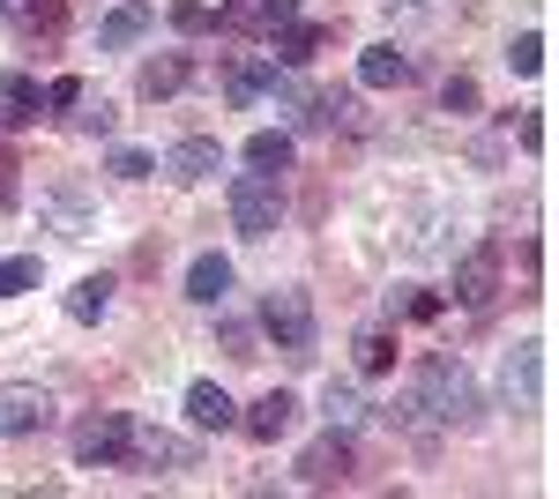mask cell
<instances>
[{
	"instance_id": "cell-1",
	"label": "cell",
	"mask_w": 559,
	"mask_h": 499,
	"mask_svg": "<svg viewBox=\"0 0 559 499\" xmlns=\"http://www.w3.org/2000/svg\"><path fill=\"white\" fill-rule=\"evenodd\" d=\"M477 425V388L463 373V358H448V351H432L418 358V373H411V395H403V425Z\"/></svg>"
},
{
	"instance_id": "cell-2",
	"label": "cell",
	"mask_w": 559,
	"mask_h": 499,
	"mask_svg": "<svg viewBox=\"0 0 559 499\" xmlns=\"http://www.w3.org/2000/svg\"><path fill=\"white\" fill-rule=\"evenodd\" d=\"M261 329H269V343H276L292 366H306V358H313V298L306 292H269L261 298Z\"/></svg>"
},
{
	"instance_id": "cell-3",
	"label": "cell",
	"mask_w": 559,
	"mask_h": 499,
	"mask_svg": "<svg viewBox=\"0 0 559 499\" xmlns=\"http://www.w3.org/2000/svg\"><path fill=\"white\" fill-rule=\"evenodd\" d=\"M231 224H239V239H269L284 224V187L269 171H239L231 179Z\"/></svg>"
},
{
	"instance_id": "cell-4",
	"label": "cell",
	"mask_w": 559,
	"mask_h": 499,
	"mask_svg": "<svg viewBox=\"0 0 559 499\" xmlns=\"http://www.w3.org/2000/svg\"><path fill=\"white\" fill-rule=\"evenodd\" d=\"M134 440V417L128 411H97L75 425V470H120Z\"/></svg>"
},
{
	"instance_id": "cell-5",
	"label": "cell",
	"mask_w": 559,
	"mask_h": 499,
	"mask_svg": "<svg viewBox=\"0 0 559 499\" xmlns=\"http://www.w3.org/2000/svg\"><path fill=\"white\" fill-rule=\"evenodd\" d=\"M500 269H508V253H500V239H477L463 261H455V306H471V313H485L492 298H500Z\"/></svg>"
},
{
	"instance_id": "cell-6",
	"label": "cell",
	"mask_w": 559,
	"mask_h": 499,
	"mask_svg": "<svg viewBox=\"0 0 559 499\" xmlns=\"http://www.w3.org/2000/svg\"><path fill=\"white\" fill-rule=\"evenodd\" d=\"M120 470H157V477H173V470H194V440H179V432H165V425H134L128 440V462Z\"/></svg>"
},
{
	"instance_id": "cell-7",
	"label": "cell",
	"mask_w": 559,
	"mask_h": 499,
	"mask_svg": "<svg viewBox=\"0 0 559 499\" xmlns=\"http://www.w3.org/2000/svg\"><path fill=\"white\" fill-rule=\"evenodd\" d=\"M350 470H358V455H350V432H321L313 448L299 455V485H313V492H329V485H350Z\"/></svg>"
},
{
	"instance_id": "cell-8",
	"label": "cell",
	"mask_w": 559,
	"mask_h": 499,
	"mask_svg": "<svg viewBox=\"0 0 559 499\" xmlns=\"http://www.w3.org/2000/svg\"><path fill=\"white\" fill-rule=\"evenodd\" d=\"M45 425H52V395L31 388V380H8L0 388V440H31Z\"/></svg>"
},
{
	"instance_id": "cell-9",
	"label": "cell",
	"mask_w": 559,
	"mask_h": 499,
	"mask_svg": "<svg viewBox=\"0 0 559 499\" xmlns=\"http://www.w3.org/2000/svg\"><path fill=\"white\" fill-rule=\"evenodd\" d=\"M216 165H224V150H216V134H187V142H173L165 150V179L173 187H202V179H216Z\"/></svg>"
},
{
	"instance_id": "cell-10",
	"label": "cell",
	"mask_w": 559,
	"mask_h": 499,
	"mask_svg": "<svg viewBox=\"0 0 559 499\" xmlns=\"http://www.w3.org/2000/svg\"><path fill=\"white\" fill-rule=\"evenodd\" d=\"M150 23H157V8H150V0H120V8L97 23V45H105V52H128V45L150 38Z\"/></svg>"
},
{
	"instance_id": "cell-11",
	"label": "cell",
	"mask_w": 559,
	"mask_h": 499,
	"mask_svg": "<svg viewBox=\"0 0 559 499\" xmlns=\"http://www.w3.org/2000/svg\"><path fill=\"white\" fill-rule=\"evenodd\" d=\"M187 425H194V432H231V425H239V403H231L216 380H194V388H187Z\"/></svg>"
},
{
	"instance_id": "cell-12",
	"label": "cell",
	"mask_w": 559,
	"mask_h": 499,
	"mask_svg": "<svg viewBox=\"0 0 559 499\" xmlns=\"http://www.w3.org/2000/svg\"><path fill=\"white\" fill-rule=\"evenodd\" d=\"M239 425L254 432V440H284L292 425H299V395H284V388H269L254 411H239Z\"/></svg>"
},
{
	"instance_id": "cell-13",
	"label": "cell",
	"mask_w": 559,
	"mask_h": 499,
	"mask_svg": "<svg viewBox=\"0 0 559 499\" xmlns=\"http://www.w3.org/2000/svg\"><path fill=\"white\" fill-rule=\"evenodd\" d=\"M358 83L366 90H403L411 83V52H403V45H366V52H358Z\"/></svg>"
},
{
	"instance_id": "cell-14",
	"label": "cell",
	"mask_w": 559,
	"mask_h": 499,
	"mask_svg": "<svg viewBox=\"0 0 559 499\" xmlns=\"http://www.w3.org/2000/svg\"><path fill=\"white\" fill-rule=\"evenodd\" d=\"M187 298H194V306H224V298H231V261H224V253H194V261H187Z\"/></svg>"
},
{
	"instance_id": "cell-15",
	"label": "cell",
	"mask_w": 559,
	"mask_h": 499,
	"mask_svg": "<svg viewBox=\"0 0 559 499\" xmlns=\"http://www.w3.org/2000/svg\"><path fill=\"white\" fill-rule=\"evenodd\" d=\"M60 313H68V321H105V313H112V276H105V269H97V276H83V284H68V298H60Z\"/></svg>"
},
{
	"instance_id": "cell-16",
	"label": "cell",
	"mask_w": 559,
	"mask_h": 499,
	"mask_svg": "<svg viewBox=\"0 0 559 499\" xmlns=\"http://www.w3.org/2000/svg\"><path fill=\"white\" fill-rule=\"evenodd\" d=\"M269 75H276V60H269V52H247V60L224 68V97H231V105H254L261 90H269Z\"/></svg>"
},
{
	"instance_id": "cell-17",
	"label": "cell",
	"mask_w": 559,
	"mask_h": 499,
	"mask_svg": "<svg viewBox=\"0 0 559 499\" xmlns=\"http://www.w3.org/2000/svg\"><path fill=\"white\" fill-rule=\"evenodd\" d=\"M537 380H545V343H522L515 358H508V403H515V411L537 403Z\"/></svg>"
},
{
	"instance_id": "cell-18",
	"label": "cell",
	"mask_w": 559,
	"mask_h": 499,
	"mask_svg": "<svg viewBox=\"0 0 559 499\" xmlns=\"http://www.w3.org/2000/svg\"><path fill=\"white\" fill-rule=\"evenodd\" d=\"M0 15H8L15 31H45V38H52V31L68 23V0H0Z\"/></svg>"
},
{
	"instance_id": "cell-19",
	"label": "cell",
	"mask_w": 559,
	"mask_h": 499,
	"mask_svg": "<svg viewBox=\"0 0 559 499\" xmlns=\"http://www.w3.org/2000/svg\"><path fill=\"white\" fill-rule=\"evenodd\" d=\"M187 83H194V60L187 52H165V60L142 68V97H179Z\"/></svg>"
},
{
	"instance_id": "cell-20",
	"label": "cell",
	"mask_w": 559,
	"mask_h": 499,
	"mask_svg": "<svg viewBox=\"0 0 559 499\" xmlns=\"http://www.w3.org/2000/svg\"><path fill=\"white\" fill-rule=\"evenodd\" d=\"M247 171H269V179L292 171V134H284V127H261L254 142H247Z\"/></svg>"
},
{
	"instance_id": "cell-21",
	"label": "cell",
	"mask_w": 559,
	"mask_h": 499,
	"mask_svg": "<svg viewBox=\"0 0 559 499\" xmlns=\"http://www.w3.org/2000/svg\"><path fill=\"white\" fill-rule=\"evenodd\" d=\"M440 306H448V298L426 292V284H395V292H388V313H395V321H440Z\"/></svg>"
},
{
	"instance_id": "cell-22",
	"label": "cell",
	"mask_w": 559,
	"mask_h": 499,
	"mask_svg": "<svg viewBox=\"0 0 559 499\" xmlns=\"http://www.w3.org/2000/svg\"><path fill=\"white\" fill-rule=\"evenodd\" d=\"M321 417H329L336 432H350V425H366V395H358L350 380H329V395H321Z\"/></svg>"
},
{
	"instance_id": "cell-23",
	"label": "cell",
	"mask_w": 559,
	"mask_h": 499,
	"mask_svg": "<svg viewBox=\"0 0 559 499\" xmlns=\"http://www.w3.org/2000/svg\"><path fill=\"white\" fill-rule=\"evenodd\" d=\"M45 105V90H38V75H8V83H0V120H31V112H38Z\"/></svg>"
},
{
	"instance_id": "cell-24",
	"label": "cell",
	"mask_w": 559,
	"mask_h": 499,
	"mask_svg": "<svg viewBox=\"0 0 559 499\" xmlns=\"http://www.w3.org/2000/svg\"><path fill=\"white\" fill-rule=\"evenodd\" d=\"M321 38H329V31H313V23H292V31H276V52H269V60H276V68H306Z\"/></svg>"
},
{
	"instance_id": "cell-25",
	"label": "cell",
	"mask_w": 559,
	"mask_h": 499,
	"mask_svg": "<svg viewBox=\"0 0 559 499\" xmlns=\"http://www.w3.org/2000/svg\"><path fill=\"white\" fill-rule=\"evenodd\" d=\"M38 276H45V261H38V253H8V261H0V298L38 292Z\"/></svg>"
},
{
	"instance_id": "cell-26",
	"label": "cell",
	"mask_w": 559,
	"mask_h": 499,
	"mask_svg": "<svg viewBox=\"0 0 559 499\" xmlns=\"http://www.w3.org/2000/svg\"><path fill=\"white\" fill-rule=\"evenodd\" d=\"M358 373H395V335H388V329L358 335Z\"/></svg>"
},
{
	"instance_id": "cell-27",
	"label": "cell",
	"mask_w": 559,
	"mask_h": 499,
	"mask_svg": "<svg viewBox=\"0 0 559 499\" xmlns=\"http://www.w3.org/2000/svg\"><path fill=\"white\" fill-rule=\"evenodd\" d=\"M165 15H173V31H179V38H202V31L216 23V8H210V0H173Z\"/></svg>"
},
{
	"instance_id": "cell-28",
	"label": "cell",
	"mask_w": 559,
	"mask_h": 499,
	"mask_svg": "<svg viewBox=\"0 0 559 499\" xmlns=\"http://www.w3.org/2000/svg\"><path fill=\"white\" fill-rule=\"evenodd\" d=\"M508 68H515V75H537V68H545V31H522V38L508 45Z\"/></svg>"
},
{
	"instance_id": "cell-29",
	"label": "cell",
	"mask_w": 559,
	"mask_h": 499,
	"mask_svg": "<svg viewBox=\"0 0 559 499\" xmlns=\"http://www.w3.org/2000/svg\"><path fill=\"white\" fill-rule=\"evenodd\" d=\"M105 171H112V179H150V171H157V157H150V150H112V157H105Z\"/></svg>"
},
{
	"instance_id": "cell-30",
	"label": "cell",
	"mask_w": 559,
	"mask_h": 499,
	"mask_svg": "<svg viewBox=\"0 0 559 499\" xmlns=\"http://www.w3.org/2000/svg\"><path fill=\"white\" fill-rule=\"evenodd\" d=\"M440 105H448L455 120H471V112H477V83H471V75H448V90H440Z\"/></svg>"
},
{
	"instance_id": "cell-31",
	"label": "cell",
	"mask_w": 559,
	"mask_h": 499,
	"mask_svg": "<svg viewBox=\"0 0 559 499\" xmlns=\"http://www.w3.org/2000/svg\"><path fill=\"white\" fill-rule=\"evenodd\" d=\"M75 127H83V134H112V105L83 90V112H75Z\"/></svg>"
},
{
	"instance_id": "cell-32",
	"label": "cell",
	"mask_w": 559,
	"mask_h": 499,
	"mask_svg": "<svg viewBox=\"0 0 559 499\" xmlns=\"http://www.w3.org/2000/svg\"><path fill=\"white\" fill-rule=\"evenodd\" d=\"M52 216H60V231H68V239H83V231H90V216H83L75 194H52Z\"/></svg>"
},
{
	"instance_id": "cell-33",
	"label": "cell",
	"mask_w": 559,
	"mask_h": 499,
	"mask_svg": "<svg viewBox=\"0 0 559 499\" xmlns=\"http://www.w3.org/2000/svg\"><path fill=\"white\" fill-rule=\"evenodd\" d=\"M45 105H52V112H75V105H83V83H75V75L45 83Z\"/></svg>"
},
{
	"instance_id": "cell-34",
	"label": "cell",
	"mask_w": 559,
	"mask_h": 499,
	"mask_svg": "<svg viewBox=\"0 0 559 499\" xmlns=\"http://www.w3.org/2000/svg\"><path fill=\"white\" fill-rule=\"evenodd\" d=\"M515 142H522V150H545V120H537V112H522V120H515Z\"/></svg>"
},
{
	"instance_id": "cell-35",
	"label": "cell",
	"mask_w": 559,
	"mask_h": 499,
	"mask_svg": "<svg viewBox=\"0 0 559 499\" xmlns=\"http://www.w3.org/2000/svg\"><path fill=\"white\" fill-rule=\"evenodd\" d=\"M224 351H231V358H261V351H254V329H224Z\"/></svg>"
}]
</instances>
